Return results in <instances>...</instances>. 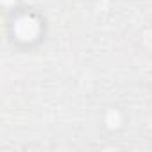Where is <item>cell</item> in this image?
<instances>
[{
    "label": "cell",
    "mask_w": 152,
    "mask_h": 152,
    "mask_svg": "<svg viewBox=\"0 0 152 152\" xmlns=\"http://www.w3.org/2000/svg\"><path fill=\"white\" fill-rule=\"evenodd\" d=\"M43 32L41 20L34 13H18L13 20V38L18 43L32 45Z\"/></svg>",
    "instance_id": "6da1fadb"
}]
</instances>
